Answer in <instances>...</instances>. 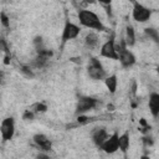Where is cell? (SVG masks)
I'll return each mask as SVG.
<instances>
[{"label": "cell", "mask_w": 159, "mask_h": 159, "mask_svg": "<svg viewBox=\"0 0 159 159\" xmlns=\"http://www.w3.org/2000/svg\"><path fill=\"white\" fill-rule=\"evenodd\" d=\"M77 17H78L80 24L83 27L92 29V30H96V31H106L107 30V27L103 25L99 16L92 10L80 9L78 12H77Z\"/></svg>", "instance_id": "obj_1"}, {"label": "cell", "mask_w": 159, "mask_h": 159, "mask_svg": "<svg viewBox=\"0 0 159 159\" xmlns=\"http://www.w3.org/2000/svg\"><path fill=\"white\" fill-rule=\"evenodd\" d=\"M87 75L93 81H102L107 77V72L97 57H89L87 63Z\"/></svg>", "instance_id": "obj_2"}, {"label": "cell", "mask_w": 159, "mask_h": 159, "mask_svg": "<svg viewBox=\"0 0 159 159\" xmlns=\"http://www.w3.org/2000/svg\"><path fill=\"white\" fill-rule=\"evenodd\" d=\"M116 48H117V52H118V60H119L120 66L123 68H130L132 66L135 65L137 58H135L134 53L128 50V47L125 46L124 41H122L120 45L116 46Z\"/></svg>", "instance_id": "obj_3"}, {"label": "cell", "mask_w": 159, "mask_h": 159, "mask_svg": "<svg viewBox=\"0 0 159 159\" xmlns=\"http://www.w3.org/2000/svg\"><path fill=\"white\" fill-rule=\"evenodd\" d=\"M80 34H81V27L77 24L70 20H66L63 29H62V35H61V46L63 47L68 41L77 39Z\"/></svg>", "instance_id": "obj_4"}, {"label": "cell", "mask_w": 159, "mask_h": 159, "mask_svg": "<svg viewBox=\"0 0 159 159\" xmlns=\"http://www.w3.org/2000/svg\"><path fill=\"white\" fill-rule=\"evenodd\" d=\"M152 16V10L149 7H147L145 5H143L139 1H134L133 2V7H132V17L134 21L137 22H147Z\"/></svg>", "instance_id": "obj_5"}, {"label": "cell", "mask_w": 159, "mask_h": 159, "mask_svg": "<svg viewBox=\"0 0 159 159\" xmlns=\"http://www.w3.org/2000/svg\"><path fill=\"white\" fill-rule=\"evenodd\" d=\"M98 106V99L94 97H89V96H81L77 99V104H76V116H81L84 114L92 109H94Z\"/></svg>", "instance_id": "obj_6"}, {"label": "cell", "mask_w": 159, "mask_h": 159, "mask_svg": "<svg viewBox=\"0 0 159 159\" xmlns=\"http://www.w3.org/2000/svg\"><path fill=\"white\" fill-rule=\"evenodd\" d=\"M99 56L108 58V60H118V52L116 48V40L114 35H111V37L101 46Z\"/></svg>", "instance_id": "obj_7"}, {"label": "cell", "mask_w": 159, "mask_h": 159, "mask_svg": "<svg viewBox=\"0 0 159 159\" xmlns=\"http://www.w3.org/2000/svg\"><path fill=\"white\" fill-rule=\"evenodd\" d=\"M0 134L4 142H9L15 135V119L12 117H6L1 120L0 124Z\"/></svg>", "instance_id": "obj_8"}, {"label": "cell", "mask_w": 159, "mask_h": 159, "mask_svg": "<svg viewBox=\"0 0 159 159\" xmlns=\"http://www.w3.org/2000/svg\"><path fill=\"white\" fill-rule=\"evenodd\" d=\"M118 138H119V134L117 132H114L113 134H111L104 142L103 144L99 147L104 153L107 154H114L116 152L119 150V144H118Z\"/></svg>", "instance_id": "obj_9"}, {"label": "cell", "mask_w": 159, "mask_h": 159, "mask_svg": "<svg viewBox=\"0 0 159 159\" xmlns=\"http://www.w3.org/2000/svg\"><path fill=\"white\" fill-rule=\"evenodd\" d=\"M32 140H34V144L36 145V148H37L40 152L48 153V152L52 149V142H51V140L48 139V137L45 135L43 133H36V134H34Z\"/></svg>", "instance_id": "obj_10"}, {"label": "cell", "mask_w": 159, "mask_h": 159, "mask_svg": "<svg viewBox=\"0 0 159 159\" xmlns=\"http://www.w3.org/2000/svg\"><path fill=\"white\" fill-rule=\"evenodd\" d=\"M108 137H109V134H108L107 129L103 128V127H99V128H96L94 130H92V142H93L98 148L103 144V142H104Z\"/></svg>", "instance_id": "obj_11"}, {"label": "cell", "mask_w": 159, "mask_h": 159, "mask_svg": "<svg viewBox=\"0 0 159 159\" xmlns=\"http://www.w3.org/2000/svg\"><path fill=\"white\" fill-rule=\"evenodd\" d=\"M83 43H84L86 48L93 50V48H96V47L98 46V43H99V36H98L96 32L89 31V32L86 34V36H84V39H83Z\"/></svg>", "instance_id": "obj_12"}, {"label": "cell", "mask_w": 159, "mask_h": 159, "mask_svg": "<svg viewBox=\"0 0 159 159\" xmlns=\"http://www.w3.org/2000/svg\"><path fill=\"white\" fill-rule=\"evenodd\" d=\"M149 111L154 118L159 116V93L152 92L149 94Z\"/></svg>", "instance_id": "obj_13"}, {"label": "cell", "mask_w": 159, "mask_h": 159, "mask_svg": "<svg viewBox=\"0 0 159 159\" xmlns=\"http://www.w3.org/2000/svg\"><path fill=\"white\" fill-rule=\"evenodd\" d=\"M123 41H124L127 47H133L135 45V31H134L132 25L125 26V34H124Z\"/></svg>", "instance_id": "obj_14"}, {"label": "cell", "mask_w": 159, "mask_h": 159, "mask_svg": "<svg viewBox=\"0 0 159 159\" xmlns=\"http://www.w3.org/2000/svg\"><path fill=\"white\" fill-rule=\"evenodd\" d=\"M48 61H50V58H47V57H45V56H42V55H36V57L31 61L30 66H31V68L42 70V68L47 67Z\"/></svg>", "instance_id": "obj_15"}, {"label": "cell", "mask_w": 159, "mask_h": 159, "mask_svg": "<svg viewBox=\"0 0 159 159\" xmlns=\"http://www.w3.org/2000/svg\"><path fill=\"white\" fill-rule=\"evenodd\" d=\"M103 81H104V84H106L107 89L109 91V93L114 94L116 91H117V86H118V78H117V75H109V76H107Z\"/></svg>", "instance_id": "obj_16"}, {"label": "cell", "mask_w": 159, "mask_h": 159, "mask_svg": "<svg viewBox=\"0 0 159 159\" xmlns=\"http://www.w3.org/2000/svg\"><path fill=\"white\" fill-rule=\"evenodd\" d=\"M118 144H119V150L122 153H127L128 152V148L130 145V140H129V133L128 132H124L123 134L119 135L118 138Z\"/></svg>", "instance_id": "obj_17"}, {"label": "cell", "mask_w": 159, "mask_h": 159, "mask_svg": "<svg viewBox=\"0 0 159 159\" xmlns=\"http://www.w3.org/2000/svg\"><path fill=\"white\" fill-rule=\"evenodd\" d=\"M144 34H145L147 37H149L154 42H157V43L159 42V32H158L157 29H154V27H145L144 29Z\"/></svg>", "instance_id": "obj_18"}, {"label": "cell", "mask_w": 159, "mask_h": 159, "mask_svg": "<svg viewBox=\"0 0 159 159\" xmlns=\"http://www.w3.org/2000/svg\"><path fill=\"white\" fill-rule=\"evenodd\" d=\"M19 71H20V73H21L24 77H26V78H34V77H35L34 70L31 68L30 65H22V66H20Z\"/></svg>", "instance_id": "obj_19"}, {"label": "cell", "mask_w": 159, "mask_h": 159, "mask_svg": "<svg viewBox=\"0 0 159 159\" xmlns=\"http://www.w3.org/2000/svg\"><path fill=\"white\" fill-rule=\"evenodd\" d=\"M30 109H31L35 114H36V113H43V112L47 111V106H46L45 103H42V102H37V103L32 104Z\"/></svg>", "instance_id": "obj_20"}, {"label": "cell", "mask_w": 159, "mask_h": 159, "mask_svg": "<svg viewBox=\"0 0 159 159\" xmlns=\"http://www.w3.org/2000/svg\"><path fill=\"white\" fill-rule=\"evenodd\" d=\"M32 43H34L36 51H40V50L45 48L43 47V39H42V36H35L34 40H32Z\"/></svg>", "instance_id": "obj_21"}, {"label": "cell", "mask_w": 159, "mask_h": 159, "mask_svg": "<svg viewBox=\"0 0 159 159\" xmlns=\"http://www.w3.org/2000/svg\"><path fill=\"white\" fill-rule=\"evenodd\" d=\"M0 51L6 55H10V50H9V45H7V41L5 40V37L0 36Z\"/></svg>", "instance_id": "obj_22"}, {"label": "cell", "mask_w": 159, "mask_h": 159, "mask_svg": "<svg viewBox=\"0 0 159 159\" xmlns=\"http://www.w3.org/2000/svg\"><path fill=\"white\" fill-rule=\"evenodd\" d=\"M22 119L24 120H34L35 119V113L31 109H26L22 114Z\"/></svg>", "instance_id": "obj_23"}, {"label": "cell", "mask_w": 159, "mask_h": 159, "mask_svg": "<svg viewBox=\"0 0 159 159\" xmlns=\"http://www.w3.org/2000/svg\"><path fill=\"white\" fill-rule=\"evenodd\" d=\"M143 143L145 147H152L154 144V139L152 135H145V137H143Z\"/></svg>", "instance_id": "obj_24"}, {"label": "cell", "mask_w": 159, "mask_h": 159, "mask_svg": "<svg viewBox=\"0 0 159 159\" xmlns=\"http://www.w3.org/2000/svg\"><path fill=\"white\" fill-rule=\"evenodd\" d=\"M0 20H1V24H2L5 27H9L10 21H9V17L5 15V12H1V14H0Z\"/></svg>", "instance_id": "obj_25"}, {"label": "cell", "mask_w": 159, "mask_h": 159, "mask_svg": "<svg viewBox=\"0 0 159 159\" xmlns=\"http://www.w3.org/2000/svg\"><path fill=\"white\" fill-rule=\"evenodd\" d=\"M36 159H50V157H48V154H47V153L40 152V153L36 155Z\"/></svg>", "instance_id": "obj_26"}, {"label": "cell", "mask_w": 159, "mask_h": 159, "mask_svg": "<svg viewBox=\"0 0 159 159\" xmlns=\"http://www.w3.org/2000/svg\"><path fill=\"white\" fill-rule=\"evenodd\" d=\"M4 81H5V72L0 70V84H2Z\"/></svg>", "instance_id": "obj_27"}, {"label": "cell", "mask_w": 159, "mask_h": 159, "mask_svg": "<svg viewBox=\"0 0 159 159\" xmlns=\"http://www.w3.org/2000/svg\"><path fill=\"white\" fill-rule=\"evenodd\" d=\"M139 159H150V157L149 155H142Z\"/></svg>", "instance_id": "obj_28"}]
</instances>
